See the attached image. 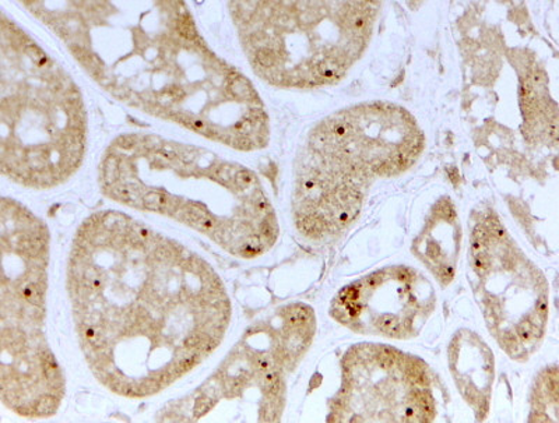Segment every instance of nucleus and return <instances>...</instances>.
<instances>
[{
  "mask_svg": "<svg viewBox=\"0 0 559 423\" xmlns=\"http://www.w3.org/2000/svg\"><path fill=\"white\" fill-rule=\"evenodd\" d=\"M68 288L93 372L114 347H138L133 398L163 391L206 360L231 321L226 288L212 266L118 211L83 222Z\"/></svg>",
  "mask_w": 559,
  "mask_h": 423,
  "instance_id": "obj_1",
  "label": "nucleus"
},
{
  "mask_svg": "<svg viewBox=\"0 0 559 423\" xmlns=\"http://www.w3.org/2000/svg\"><path fill=\"white\" fill-rule=\"evenodd\" d=\"M124 106L209 141L257 152L271 119L253 83L204 41L182 2L22 3Z\"/></svg>",
  "mask_w": 559,
  "mask_h": 423,
  "instance_id": "obj_2",
  "label": "nucleus"
},
{
  "mask_svg": "<svg viewBox=\"0 0 559 423\" xmlns=\"http://www.w3.org/2000/svg\"><path fill=\"white\" fill-rule=\"evenodd\" d=\"M99 183L112 201L173 218L233 256H262L280 235L257 173L206 148L157 134H124L105 153Z\"/></svg>",
  "mask_w": 559,
  "mask_h": 423,
  "instance_id": "obj_3",
  "label": "nucleus"
},
{
  "mask_svg": "<svg viewBox=\"0 0 559 423\" xmlns=\"http://www.w3.org/2000/svg\"><path fill=\"white\" fill-rule=\"evenodd\" d=\"M424 142L416 118L394 104H361L323 119L309 133L296 167L299 232L312 239L337 235L361 213L372 183L413 167Z\"/></svg>",
  "mask_w": 559,
  "mask_h": 423,
  "instance_id": "obj_4",
  "label": "nucleus"
},
{
  "mask_svg": "<svg viewBox=\"0 0 559 423\" xmlns=\"http://www.w3.org/2000/svg\"><path fill=\"white\" fill-rule=\"evenodd\" d=\"M2 173L19 185L49 189L82 166L87 116L67 69L7 13L0 23Z\"/></svg>",
  "mask_w": 559,
  "mask_h": 423,
  "instance_id": "obj_5",
  "label": "nucleus"
},
{
  "mask_svg": "<svg viewBox=\"0 0 559 423\" xmlns=\"http://www.w3.org/2000/svg\"><path fill=\"white\" fill-rule=\"evenodd\" d=\"M245 58L278 88L333 86L366 53L381 3H228Z\"/></svg>",
  "mask_w": 559,
  "mask_h": 423,
  "instance_id": "obj_6",
  "label": "nucleus"
},
{
  "mask_svg": "<svg viewBox=\"0 0 559 423\" xmlns=\"http://www.w3.org/2000/svg\"><path fill=\"white\" fill-rule=\"evenodd\" d=\"M2 400L19 415L44 418L58 411L64 379L45 337L49 233L23 204L3 198Z\"/></svg>",
  "mask_w": 559,
  "mask_h": 423,
  "instance_id": "obj_7",
  "label": "nucleus"
},
{
  "mask_svg": "<svg viewBox=\"0 0 559 423\" xmlns=\"http://www.w3.org/2000/svg\"><path fill=\"white\" fill-rule=\"evenodd\" d=\"M471 282L488 331L512 360L527 361L540 347L550 288L493 213L474 226Z\"/></svg>",
  "mask_w": 559,
  "mask_h": 423,
  "instance_id": "obj_8",
  "label": "nucleus"
},
{
  "mask_svg": "<svg viewBox=\"0 0 559 423\" xmlns=\"http://www.w3.org/2000/svg\"><path fill=\"white\" fill-rule=\"evenodd\" d=\"M332 422H432L437 400L426 363L383 345H358L343 358Z\"/></svg>",
  "mask_w": 559,
  "mask_h": 423,
  "instance_id": "obj_9",
  "label": "nucleus"
},
{
  "mask_svg": "<svg viewBox=\"0 0 559 423\" xmlns=\"http://www.w3.org/2000/svg\"><path fill=\"white\" fill-rule=\"evenodd\" d=\"M437 307V292L421 273L406 266L379 268L342 288L331 315L361 336L411 340Z\"/></svg>",
  "mask_w": 559,
  "mask_h": 423,
  "instance_id": "obj_10",
  "label": "nucleus"
},
{
  "mask_svg": "<svg viewBox=\"0 0 559 423\" xmlns=\"http://www.w3.org/2000/svg\"><path fill=\"white\" fill-rule=\"evenodd\" d=\"M449 366L456 387L478 421L488 414L493 385V353L476 333L462 330L449 346Z\"/></svg>",
  "mask_w": 559,
  "mask_h": 423,
  "instance_id": "obj_11",
  "label": "nucleus"
},
{
  "mask_svg": "<svg viewBox=\"0 0 559 423\" xmlns=\"http://www.w3.org/2000/svg\"><path fill=\"white\" fill-rule=\"evenodd\" d=\"M461 221L449 198L432 208L426 226L413 243L414 255L442 286L451 283L461 252Z\"/></svg>",
  "mask_w": 559,
  "mask_h": 423,
  "instance_id": "obj_12",
  "label": "nucleus"
},
{
  "mask_svg": "<svg viewBox=\"0 0 559 423\" xmlns=\"http://www.w3.org/2000/svg\"><path fill=\"white\" fill-rule=\"evenodd\" d=\"M558 370L547 367L534 383L528 422H558Z\"/></svg>",
  "mask_w": 559,
  "mask_h": 423,
  "instance_id": "obj_13",
  "label": "nucleus"
}]
</instances>
